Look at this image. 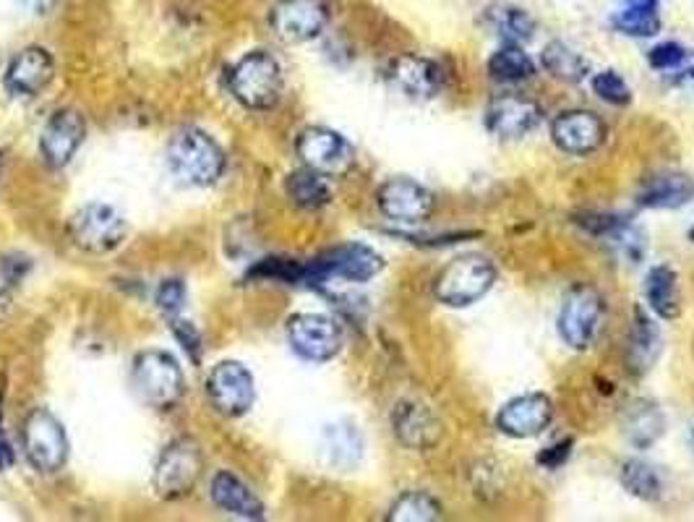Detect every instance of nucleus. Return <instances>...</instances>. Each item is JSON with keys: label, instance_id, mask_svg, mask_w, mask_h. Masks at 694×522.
Returning a JSON list of instances; mask_svg holds the SVG:
<instances>
[{"label": "nucleus", "instance_id": "1", "mask_svg": "<svg viewBox=\"0 0 694 522\" xmlns=\"http://www.w3.org/2000/svg\"><path fill=\"white\" fill-rule=\"evenodd\" d=\"M170 170L188 186H212L225 170V152L212 136L199 128H186L172 136L168 147Z\"/></svg>", "mask_w": 694, "mask_h": 522}, {"label": "nucleus", "instance_id": "2", "mask_svg": "<svg viewBox=\"0 0 694 522\" xmlns=\"http://www.w3.org/2000/svg\"><path fill=\"white\" fill-rule=\"evenodd\" d=\"M233 97L249 111H270L277 105L282 94V69L270 53L256 50V53L243 55L228 76Z\"/></svg>", "mask_w": 694, "mask_h": 522}, {"label": "nucleus", "instance_id": "3", "mask_svg": "<svg viewBox=\"0 0 694 522\" xmlns=\"http://www.w3.org/2000/svg\"><path fill=\"white\" fill-rule=\"evenodd\" d=\"M494 261L481 257V253H467V257H458L452 264L444 267V272L437 278V285H433V293L444 306L465 309L481 301L494 288Z\"/></svg>", "mask_w": 694, "mask_h": 522}, {"label": "nucleus", "instance_id": "4", "mask_svg": "<svg viewBox=\"0 0 694 522\" xmlns=\"http://www.w3.org/2000/svg\"><path fill=\"white\" fill-rule=\"evenodd\" d=\"M134 387L144 403L170 408L183 395L186 382L178 361L170 353L144 351L134 361Z\"/></svg>", "mask_w": 694, "mask_h": 522}, {"label": "nucleus", "instance_id": "5", "mask_svg": "<svg viewBox=\"0 0 694 522\" xmlns=\"http://www.w3.org/2000/svg\"><path fill=\"white\" fill-rule=\"evenodd\" d=\"M21 445H24L29 466L40 470V473H55L69 460V439L66 431H63V424L45 408L29 413V418L24 420V434H21Z\"/></svg>", "mask_w": 694, "mask_h": 522}, {"label": "nucleus", "instance_id": "6", "mask_svg": "<svg viewBox=\"0 0 694 522\" xmlns=\"http://www.w3.org/2000/svg\"><path fill=\"white\" fill-rule=\"evenodd\" d=\"M385 270L381 253L368 249L364 243H345L337 249L324 251L311 264H306V282H327V280H347V282H368Z\"/></svg>", "mask_w": 694, "mask_h": 522}, {"label": "nucleus", "instance_id": "7", "mask_svg": "<svg viewBox=\"0 0 694 522\" xmlns=\"http://www.w3.org/2000/svg\"><path fill=\"white\" fill-rule=\"evenodd\" d=\"M201 470H204V455L197 441L178 439L160 455L151 481L162 499H183L199 483Z\"/></svg>", "mask_w": 694, "mask_h": 522}, {"label": "nucleus", "instance_id": "8", "mask_svg": "<svg viewBox=\"0 0 694 522\" xmlns=\"http://www.w3.org/2000/svg\"><path fill=\"white\" fill-rule=\"evenodd\" d=\"M603 319V301L596 288L577 285L564 299L559 314V335L572 351H588L596 343Z\"/></svg>", "mask_w": 694, "mask_h": 522}, {"label": "nucleus", "instance_id": "9", "mask_svg": "<svg viewBox=\"0 0 694 522\" xmlns=\"http://www.w3.org/2000/svg\"><path fill=\"white\" fill-rule=\"evenodd\" d=\"M69 236L78 249L111 253L126 238V220L107 205H86L69 220Z\"/></svg>", "mask_w": 694, "mask_h": 522}, {"label": "nucleus", "instance_id": "10", "mask_svg": "<svg viewBox=\"0 0 694 522\" xmlns=\"http://www.w3.org/2000/svg\"><path fill=\"white\" fill-rule=\"evenodd\" d=\"M207 395L217 413L228 418H241L254 405V376L238 361H222L209 374Z\"/></svg>", "mask_w": 694, "mask_h": 522}, {"label": "nucleus", "instance_id": "11", "mask_svg": "<svg viewBox=\"0 0 694 522\" xmlns=\"http://www.w3.org/2000/svg\"><path fill=\"white\" fill-rule=\"evenodd\" d=\"M270 24L280 40L311 42L329 24V9L324 0H277L270 13Z\"/></svg>", "mask_w": 694, "mask_h": 522}, {"label": "nucleus", "instance_id": "12", "mask_svg": "<svg viewBox=\"0 0 694 522\" xmlns=\"http://www.w3.org/2000/svg\"><path fill=\"white\" fill-rule=\"evenodd\" d=\"M287 340L306 361H332L343 347V330L335 319L322 314H298L287 322Z\"/></svg>", "mask_w": 694, "mask_h": 522}, {"label": "nucleus", "instance_id": "13", "mask_svg": "<svg viewBox=\"0 0 694 522\" xmlns=\"http://www.w3.org/2000/svg\"><path fill=\"white\" fill-rule=\"evenodd\" d=\"M303 168H311L322 176H339L353 165V147L337 130L324 126H311L298 136L295 144Z\"/></svg>", "mask_w": 694, "mask_h": 522}, {"label": "nucleus", "instance_id": "14", "mask_svg": "<svg viewBox=\"0 0 694 522\" xmlns=\"http://www.w3.org/2000/svg\"><path fill=\"white\" fill-rule=\"evenodd\" d=\"M376 201H379V209L385 212L389 220L402 222V225H421L433 215V196L429 188H423L421 184L410 178H392L387 180L385 186L376 194Z\"/></svg>", "mask_w": 694, "mask_h": 522}, {"label": "nucleus", "instance_id": "15", "mask_svg": "<svg viewBox=\"0 0 694 522\" xmlns=\"http://www.w3.org/2000/svg\"><path fill=\"white\" fill-rule=\"evenodd\" d=\"M540 107L519 92L498 94L486 111V126L498 139H523L540 123Z\"/></svg>", "mask_w": 694, "mask_h": 522}, {"label": "nucleus", "instance_id": "16", "mask_svg": "<svg viewBox=\"0 0 694 522\" xmlns=\"http://www.w3.org/2000/svg\"><path fill=\"white\" fill-rule=\"evenodd\" d=\"M551 139L567 155H590L606 142V123L592 111H567L551 123Z\"/></svg>", "mask_w": 694, "mask_h": 522}, {"label": "nucleus", "instance_id": "17", "mask_svg": "<svg viewBox=\"0 0 694 522\" xmlns=\"http://www.w3.org/2000/svg\"><path fill=\"white\" fill-rule=\"evenodd\" d=\"M554 418V403L540 392H530V395H519L509 400L498 410L496 426L498 431L515 439H530L538 437L548 429Z\"/></svg>", "mask_w": 694, "mask_h": 522}, {"label": "nucleus", "instance_id": "18", "mask_svg": "<svg viewBox=\"0 0 694 522\" xmlns=\"http://www.w3.org/2000/svg\"><path fill=\"white\" fill-rule=\"evenodd\" d=\"M86 136V123L84 115L78 111H57L53 118L45 123L40 136V152L42 159L50 165V168H63L74 159L76 149L82 147Z\"/></svg>", "mask_w": 694, "mask_h": 522}, {"label": "nucleus", "instance_id": "19", "mask_svg": "<svg viewBox=\"0 0 694 522\" xmlns=\"http://www.w3.org/2000/svg\"><path fill=\"white\" fill-rule=\"evenodd\" d=\"M55 76V63L53 55L45 48H27L13 58L9 71H6V86L13 94H40L45 86L53 82Z\"/></svg>", "mask_w": 694, "mask_h": 522}, {"label": "nucleus", "instance_id": "20", "mask_svg": "<svg viewBox=\"0 0 694 522\" xmlns=\"http://www.w3.org/2000/svg\"><path fill=\"white\" fill-rule=\"evenodd\" d=\"M392 426L397 439L402 441L404 447L410 449H431L439 445L441 439V424L433 413L425 408V405L418 403H400L397 405Z\"/></svg>", "mask_w": 694, "mask_h": 522}, {"label": "nucleus", "instance_id": "21", "mask_svg": "<svg viewBox=\"0 0 694 522\" xmlns=\"http://www.w3.org/2000/svg\"><path fill=\"white\" fill-rule=\"evenodd\" d=\"M392 82L400 86L404 94L418 100H429L433 94H439L441 84H444V74H441L439 63L429 61L421 55H402L397 58L389 69Z\"/></svg>", "mask_w": 694, "mask_h": 522}, {"label": "nucleus", "instance_id": "22", "mask_svg": "<svg viewBox=\"0 0 694 522\" xmlns=\"http://www.w3.org/2000/svg\"><path fill=\"white\" fill-rule=\"evenodd\" d=\"M209 494H212V502L220 507L222 512H230L243 520L264 518V504L254 497V491H251L241 478H235L233 473H225V470L212 478Z\"/></svg>", "mask_w": 694, "mask_h": 522}, {"label": "nucleus", "instance_id": "23", "mask_svg": "<svg viewBox=\"0 0 694 522\" xmlns=\"http://www.w3.org/2000/svg\"><path fill=\"white\" fill-rule=\"evenodd\" d=\"M694 199V180L684 173H663L642 184L638 205L645 209H679Z\"/></svg>", "mask_w": 694, "mask_h": 522}, {"label": "nucleus", "instance_id": "24", "mask_svg": "<svg viewBox=\"0 0 694 522\" xmlns=\"http://www.w3.org/2000/svg\"><path fill=\"white\" fill-rule=\"evenodd\" d=\"M645 299L650 309L661 319H676L682 314V295H679V278L671 267H653L645 278Z\"/></svg>", "mask_w": 694, "mask_h": 522}, {"label": "nucleus", "instance_id": "25", "mask_svg": "<svg viewBox=\"0 0 694 522\" xmlns=\"http://www.w3.org/2000/svg\"><path fill=\"white\" fill-rule=\"evenodd\" d=\"M666 429V418H663L661 408L655 403H634L629 405L624 418V434L638 449L653 447L658 439L663 437Z\"/></svg>", "mask_w": 694, "mask_h": 522}, {"label": "nucleus", "instance_id": "26", "mask_svg": "<svg viewBox=\"0 0 694 522\" xmlns=\"http://www.w3.org/2000/svg\"><path fill=\"white\" fill-rule=\"evenodd\" d=\"M658 351H661V332H658L653 319L638 309L634 311L632 335H629V368L645 374L653 366Z\"/></svg>", "mask_w": 694, "mask_h": 522}, {"label": "nucleus", "instance_id": "27", "mask_svg": "<svg viewBox=\"0 0 694 522\" xmlns=\"http://www.w3.org/2000/svg\"><path fill=\"white\" fill-rule=\"evenodd\" d=\"M322 449L332 466L347 470V468L358 466L360 455H364V441H360V434L356 431V426L335 424V426H327V431H324Z\"/></svg>", "mask_w": 694, "mask_h": 522}, {"label": "nucleus", "instance_id": "28", "mask_svg": "<svg viewBox=\"0 0 694 522\" xmlns=\"http://www.w3.org/2000/svg\"><path fill=\"white\" fill-rule=\"evenodd\" d=\"M285 188H287V196H291L295 205L303 209H322L332 201V186L327 176H322V173H316L311 168H301L291 173Z\"/></svg>", "mask_w": 694, "mask_h": 522}, {"label": "nucleus", "instance_id": "29", "mask_svg": "<svg viewBox=\"0 0 694 522\" xmlns=\"http://www.w3.org/2000/svg\"><path fill=\"white\" fill-rule=\"evenodd\" d=\"M540 63H544V69L554 79L567 84L582 82V79L590 74L588 61H585L577 50L564 45V42H551V45H546L544 53H540Z\"/></svg>", "mask_w": 694, "mask_h": 522}, {"label": "nucleus", "instance_id": "30", "mask_svg": "<svg viewBox=\"0 0 694 522\" xmlns=\"http://www.w3.org/2000/svg\"><path fill=\"white\" fill-rule=\"evenodd\" d=\"M488 74L491 79L504 84H515V82H525V79L535 76V63L527 58V53H523L519 45H504L498 48L494 55L488 58Z\"/></svg>", "mask_w": 694, "mask_h": 522}, {"label": "nucleus", "instance_id": "31", "mask_svg": "<svg viewBox=\"0 0 694 522\" xmlns=\"http://www.w3.org/2000/svg\"><path fill=\"white\" fill-rule=\"evenodd\" d=\"M621 483H624L629 494L642 499V502H658L663 497V478L650 462H624V468H621Z\"/></svg>", "mask_w": 694, "mask_h": 522}, {"label": "nucleus", "instance_id": "32", "mask_svg": "<svg viewBox=\"0 0 694 522\" xmlns=\"http://www.w3.org/2000/svg\"><path fill=\"white\" fill-rule=\"evenodd\" d=\"M441 504L425 491H408L402 494L389 510L387 520L389 522H431L441 520Z\"/></svg>", "mask_w": 694, "mask_h": 522}, {"label": "nucleus", "instance_id": "33", "mask_svg": "<svg viewBox=\"0 0 694 522\" xmlns=\"http://www.w3.org/2000/svg\"><path fill=\"white\" fill-rule=\"evenodd\" d=\"M491 24H494L498 38L509 42V45H523L535 34V21L530 13L515 9V6H504V9L491 13Z\"/></svg>", "mask_w": 694, "mask_h": 522}, {"label": "nucleus", "instance_id": "34", "mask_svg": "<svg viewBox=\"0 0 694 522\" xmlns=\"http://www.w3.org/2000/svg\"><path fill=\"white\" fill-rule=\"evenodd\" d=\"M613 27L621 34H629V38H653V34L661 32V17H658V11L621 9L613 17Z\"/></svg>", "mask_w": 694, "mask_h": 522}, {"label": "nucleus", "instance_id": "35", "mask_svg": "<svg viewBox=\"0 0 694 522\" xmlns=\"http://www.w3.org/2000/svg\"><path fill=\"white\" fill-rule=\"evenodd\" d=\"M592 92L603 100V103L624 107L632 103V90H629L624 79L617 71H603V74L592 76Z\"/></svg>", "mask_w": 694, "mask_h": 522}, {"label": "nucleus", "instance_id": "36", "mask_svg": "<svg viewBox=\"0 0 694 522\" xmlns=\"http://www.w3.org/2000/svg\"><path fill=\"white\" fill-rule=\"evenodd\" d=\"M251 278H270L295 285V282H306V264L293 259H266L251 272Z\"/></svg>", "mask_w": 694, "mask_h": 522}, {"label": "nucleus", "instance_id": "37", "mask_svg": "<svg viewBox=\"0 0 694 522\" xmlns=\"http://www.w3.org/2000/svg\"><path fill=\"white\" fill-rule=\"evenodd\" d=\"M686 61H690V53H686L682 45H676V42H661V45H655L648 55V63L653 65L655 71L682 69Z\"/></svg>", "mask_w": 694, "mask_h": 522}, {"label": "nucleus", "instance_id": "38", "mask_svg": "<svg viewBox=\"0 0 694 522\" xmlns=\"http://www.w3.org/2000/svg\"><path fill=\"white\" fill-rule=\"evenodd\" d=\"M186 303V285L180 280H165L160 290H157V306L165 314H176Z\"/></svg>", "mask_w": 694, "mask_h": 522}, {"label": "nucleus", "instance_id": "39", "mask_svg": "<svg viewBox=\"0 0 694 522\" xmlns=\"http://www.w3.org/2000/svg\"><path fill=\"white\" fill-rule=\"evenodd\" d=\"M572 445H575L572 439L556 441V445L540 449L535 460H538L540 468H546V470H559V468L564 466V462L569 460V455H572Z\"/></svg>", "mask_w": 694, "mask_h": 522}, {"label": "nucleus", "instance_id": "40", "mask_svg": "<svg viewBox=\"0 0 694 522\" xmlns=\"http://www.w3.org/2000/svg\"><path fill=\"white\" fill-rule=\"evenodd\" d=\"M172 332H176L178 343L186 347V353L191 355L193 361H199V355H201V335H199L197 326H193L191 322H176V324H172Z\"/></svg>", "mask_w": 694, "mask_h": 522}, {"label": "nucleus", "instance_id": "41", "mask_svg": "<svg viewBox=\"0 0 694 522\" xmlns=\"http://www.w3.org/2000/svg\"><path fill=\"white\" fill-rule=\"evenodd\" d=\"M11 311V282L0 274V319L9 316Z\"/></svg>", "mask_w": 694, "mask_h": 522}, {"label": "nucleus", "instance_id": "42", "mask_svg": "<svg viewBox=\"0 0 694 522\" xmlns=\"http://www.w3.org/2000/svg\"><path fill=\"white\" fill-rule=\"evenodd\" d=\"M19 3L32 13H50L55 9L57 0H19Z\"/></svg>", "mask_w": 694, "mask_h": 522}, {"label": "nucleus", "instance_id": "43", "mask_svg": "<svg viewBox=\"0 0 694 522\" xmlns=\"http://www.w3.org/2000/svg\"><path fill=\"white\" fill-rule=\"evenodd\" d=\"M11 466H13V447L9 445V439H6V434L0 431V470L11 468Z\"/></svg>", "mask_w": 694, "mask_h": 522}, {"label": "nucleus", "instance_id": "44", "mask_svg": "<svg viewBox=\"0 0 694 522\" xmlns=\"http://www.w3.org/2000/svg\"><path fill=\"white\" fill-rule=\"evenodd\" d=\"M658 3H661V0H624V9H645V11H658Z\"/></svg>", "mask_w": 694, "mask_h": 522}, {"label": "nucleus", "instance_id": "45", "mask_svg": "<svg viewBox=\"0 0 694 522\" xmlns=\"http://www.w3.org/2000/svg\"><path fill=\"white\" fill-rule=\"evenodd\" d=\"M684 74H686V76H690V79H692V82H694V63L690 65V69H684Z\"/></svg>", "mask_w": 694, "mask_h": 522}, {"label": "nucleus", "instance_id": "46", "mask_svg": "<svg viewBox=\"0 0 694 522\" xmlns=\"http://www.w3.org/2000/svg\"><path fill=\"white\" fill-rule=\"evenodd\" d=\"M690 241H694V228L690 230Z\"/></svg>", "mask_w": 694, "mask_h": 522}, {"label": "nucleus", "instance_id": "47", "mask_svg": "<svg viewBox=\"0 0 694 522\" xmlns=\"http://www.w3.org/2000/svg\"><path fill=\"white\" fill-rule=\"evenodd\" d=\"M692 441H694V429H692Z\"/></svg>", "mask_w": 694, "mask_h": 522}]
</instances>
